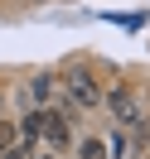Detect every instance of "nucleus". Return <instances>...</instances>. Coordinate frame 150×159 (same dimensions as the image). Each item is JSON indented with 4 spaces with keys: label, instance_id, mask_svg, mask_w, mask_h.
Instances as JSON below:
<instances>
[{
    "label": "nucleus",
    "instance_id": "obj_7",
    "mask_svg": "<svg viewBox=\"0 0 150 159\" xmlns=\"http://www.w3.org/2000/svg\"><path fill=\"white\" fill-rule=\"evenodd\" d=\"M0 159H29V140H24V145H20V140H15V145L5 149V154H0Z\"/></svg>",
    "mask_w": 150,
    "mask_h": 159
},
{
    "label": "nucleus",
    "instance_id": "obj_3",
    "mask_svg": "<svg viewBox=\"0 0 150 159\" xmlns=\"http://www.w3.org/2000/svg\"><path fill=\"white\" fill-rule=\"evenodd\" d=\"M107 111H111V116H116V120H126V125H136V120H140V111H136V101H131L126 92H111V97H107Z\"/></svg>",
    "mask_w": 150,
    "mask_h": 159
},
{
    "label": "nucleus",
    "instance_id": "obj_4",
    "mask_svg": "<svg viewBox=\"0 0 150 159\" xmlns=\"http://www.w3.org/2000/svg\"><path fill=\"white\" fill-rule=\"evenodd\" d=\"M39 130H44V111H29V116H24V125H20V135L34 145V140H39Z\"/></svg>",
    "mask_w": 150,
    "mask_h": 159
},
{
    "label": "nucleus",
    "instance_id": "obj_8",
    "mask_svg": "<svg viewBox=\"0 0 150 159\" xmlns=\"http://www.w3.org/2000/svg\"><path fill=\"white\" fill-rule=\"evenodd\" d=\"M10 145H15V125H5V120H0V154H5Z\"/></svg>",
    "mask_w": 150,
    "mask_h": 159
},
{
    "label": "nucleus",
    "instance_id": "obj_2",
    "mask_svg": "<svg viewBox=\"0 0 150 159\" xmlns=\"http://www.w3.org/2000/svg\"><path fill=\"white\" fill-rule=\"evenodd\" d=\"M39 135L49 140L53 149H63V145H68V120H63L58 111H44V130H39Z\"/></svg>",
    "mask_w": 150,
    "mask_h": 159
},
{
    "label": "nucleus",
    "instance_id": "obj_6",
    "mask_svg": "<svg viewBox=\"0 0 150 159\" xmlns=\"http://www.w3.org/2000/svg\"><path fill=\"white\" fill-rule=\"evenodd\" d=\"M82 159H107V145L102 140H82Z\"/></svg>",
    "mask_w": 150,
    "mask_h": 159
},
{
    "label": "nucleus",
    "instance_id": "obj_5",
    "mask_svg": "<svg viewBox=\"0 0 150 159\" xmlns=\"http://www.w3.org/2000/svg\"><path fill=\"white\" fill-rule=\"evenodd\" d=\"M102 145H107V159H126V149H131V140H126V135H121V130H116V135H107V140H102Z\"/></svg>",
    "mask_w": 150,
    "mask_h": 159
},
{
    "label": "nucleus",
    "instance_id": "obj_1",
    "mask_svg": "<svg viewBox=\"0 0 150 159\" xmlns=\"http://www.w3.org/2000/svg\"><path fill=\"white\" fill-rule=\"evenodd\" d=\"M63 87H68V97L78 101V106H97V101H102L97 82H92V77H87L82 68H68V72H63Z\"/></svg>",
    "mask_w": 150,
    "mask_h": 159
}]
</instances>
